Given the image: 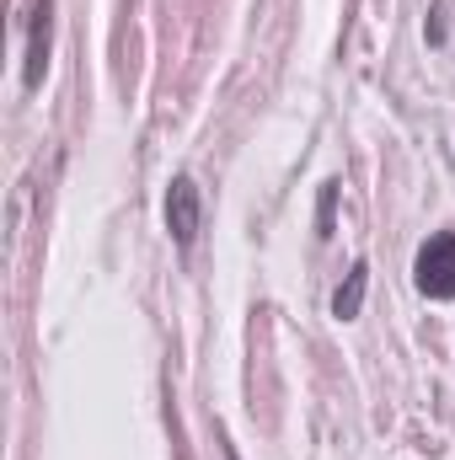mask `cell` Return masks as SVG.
I'll use <instances>...</instances> for the list:
<instances>
[{"instance_id":"cell-3","label":"cell","mask_w":455,"mask_h":460,"mask_svg":"<svg viewBox=\"0 0 455 460\" xmlns=\"http://www.w3.org/2000/svg\"><path fill=\"white\" fill-rule=\"evenodd\" d=\"M49 43H54V0L27 5V54H22V86L38 92L49 75Z\"/></svg>"},{"instance_id":"cell-5","label":"cell","mask_w":455,"mask_h":460,"mask_svg":"<svg viewBox=\"0 0 455 460\" xmlns=\"http://www.w3.org/2000/svg\"><path fill=\"white\" fill-rule=\"evenodd\" d=\"M333 220H338V182H322V199H317V235L322 241L333 235Z\"/></svg>"},{"instance_id":"cell-2","label":"cell","mask_w":455,"mask_h":460,"mask_svg":"<svg viewBox=\"0 0 455 460\" xmlns=\"http://www.w3.org/2000/svg\"><path fill=\"white\" fill-rule=\"evenodd\" d=\"M166 230H172V241L188 252L193 241H199V230H204V193H199V182L183 172V177H172V188H166Z\"/></svg>"},{"instance_id":"cell-4","label":"cell","mask_w":455,"mask_h":460,"mask_svg":"<svg viewBox=\"0 0 455 460\" xmlns=\"http://www.w3.org/2000/svg\"><path fill=\"white\" fill-rule=\"evenodd\" d=\"M364 289H370V262L359 257V262L348 268V279L338 284V295H333V316H338V322H353V316L364 311Z\"/></svg>"},{"instance_id":"cell-1","label":"cell","mask_w":455,"mask_h":460,"mask_svg":"<svg viewBox=\"0 0 455 460\" xmlns=\"http://www.w3.org/2000/svg\"><path fill=\"white\" fill-rule=\"evenodd\" d=\"M413 284L424 300H455V230H434L413 257Z\"/></svg>"}]
</instances>
